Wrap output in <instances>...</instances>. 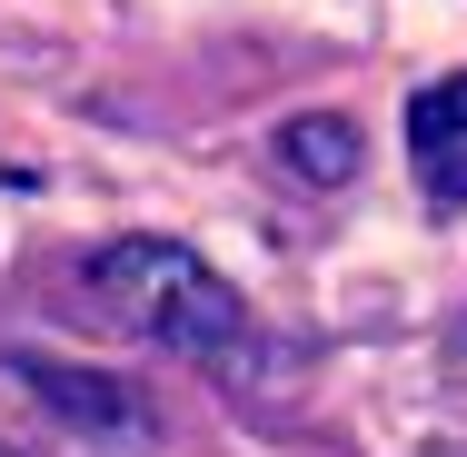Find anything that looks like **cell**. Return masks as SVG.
<instances>
[{"mask_svg":"<svg viewBox=\"0 0 467 457\" xmlns=\"http://www.w3.org/2000/svg\"><path fill=\"white\" fill-rule=\"evenodd\" d=\"M269 160H279L288 180H308V189H348L358 160H368V140H358V119H338V109H298V119H279Z\"/></svg>","mask_w":467,"mask_h":457,"instance_id":"obj_3","label":"cell"},{"mask_svg":"<svg viewBox=\"0 0 467 457\" xmlns=\"http://www.w3.org/2000/svg\"><path fill=\"white\" fill-rule=\"evenodd\" d=\"M80 298L109 328H130V338H150L170 358H229L249 338L239 288L209 269L199 249H180V239H99L80 259Z\"/></svg>","mask_w":467,"mask_h":457,"instance_id":"obj_1","label":"cell"},{"mask_svg":"<svg viewBox=\"0 0 467 457\" xmlns=\"http://www.w3.org/2000/svg\"><path fill=\"white\" fill-rule=\"evenodd\" d=\"M408 140H418V160H438L448 140H467V80H438V90L408 99Z\"/></svg>","mask_w":467,"mask_h":457,"instance_id":"obj_4","label":"cell"},{"mask_svg":"<svg viewBox=\"0 0 467 457\" xmlns=\"http://www.w3.org/2000/svg\"><path fill=\"white\" fill-rule=\"evenodd\" d=\"M0 368H10V378H20L60 428H80L90 448H150V428H160V418H150V398H140L130 378H99V368L40 358V348H10Z\"/></svg>","mask_w":467,"mask_h":457,"instance_id":"obj_2","label":"cell"}]
</instances>
